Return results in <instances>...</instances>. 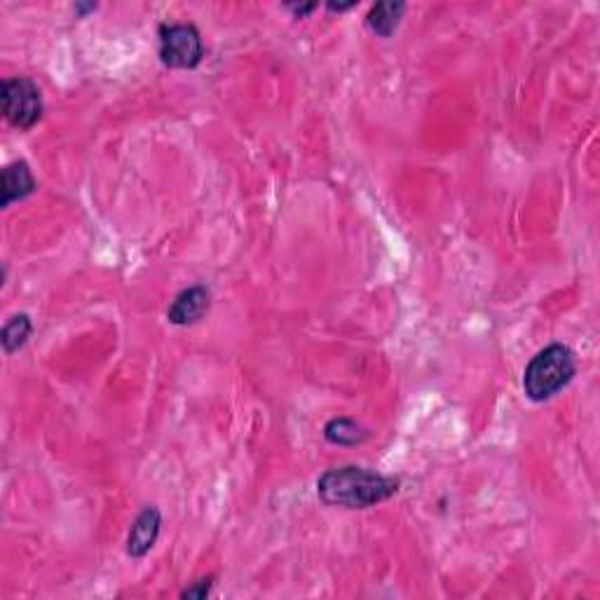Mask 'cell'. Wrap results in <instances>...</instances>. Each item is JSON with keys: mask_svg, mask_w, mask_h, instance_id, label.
Segmentation results:
<instances>
[{"mask_svg": "<svg viewBox=\"0 0 600 600\" xmlns=\"http://www.w3.org/2000/svg\"><path fill=\"white\" fill-rule=\"evenodd\" d=\"M399 479L373 472V469L347 465L329 469L319 476L317 495L326 507L371 509L397 495Z\"/></svg>", "mask_w": 600, "mask_h": 600, "instance_id": "obj_1", "label": "cell"}, {"mask_svg": "<svg viewBox=\"0 0 600 600\" xmlns=\"http://www.w3.org/2000/svg\"><path fill=\"white\" fill-rule=\"evenodd\" d=\"M577 373L575 352L568 345L554 343L530 359L523 373V390L530 401L542 404L572 383Z\"/></svg>", "mask_w": 600, "mask_h": 600, "instance_id": "obj_2", "label": "cell"}, {"mask_svg": "<svg viewBox=\"0 0 600 600\" xmlns=\"http://www.w3.org/2000/svg\"><path fill=\"white\" fill-rule=\"evenodd\" d=\"M0 101H3V115L12 127L33 129L43 120L45 106L40 87L31 78L17 75L5 78L0 85Z\"/></svg>", "mask_w": 600, "mask_h": 600, "instance_id": "obj_3", "label": "cell"}, {"mask_svg": "<svg viewBox=\"0 0 600 600\" xmlns=\"http://www.w3.org/2000/svg\"><path fill=\"white\" fill-rule=\"evenodd\" d=\"M160 61L167 68H197L204 59V43L193 24H162L160 26Z\"/></svg>", "mask_w": 600, "mask_h": 600, "instance_id": "obj_4", "label": "cell"}, {"mask_svg": "<svg viewBox=\"0 0 600 600\" xmlns=\"http://www.w3.org/2000/svg\"><path fill=\"white\" fill-rule=\"evenodd\" d=\"M211 305V291L204 284H195L183 289L179 296L174 298V303L169 305L167 319L176 326H190L197 324L209 312Z\"/></svg>", "mask_w": 600, "mask_h": 600, "instance_id": "obj_5", "label": "cell"}, {"mask_svg": "<svg viewBox=\"0 0 600 600\" xmlns=\"http://www.w3.org/2000/svg\"><path fill=\"white\" fill-rule=\"evenodd\" d=\"M162 530V514L158 507H143L141 514L134 518L132 530L127 537V556L143 558L155 547Z\"/></svg>", "mask_w": 600, "mask_h": 600, "instance_id": "obj_6", "label": "cell"}, {"mask_svg": "<svg viewBox=\"0 0 600 600\" xmlns=\"http://www.w3.org/2000/svg\"><path fill=\"white\" fill-rule=\"evenodd\" d=\"M3 200H0V207L8 209L12 202H22L26 197H31L38 190V181L33 176L29 162L26 160H17L5 165L3 169Z\"/></svg>", "mask_w": 600, "mask_h": 600, "instance_id": "obj_7", "label": "cell"}, {"mask_svg": "<svg viewBox=\"0 0 600 600\" xmlns=\"http://www.w3.org/2000/svg\"><path fill=\"white\" fill-rule=\"evenodd\" d=\"M406 3L401 0H383V3H375L371 12L366 17V26L371 29L375 36L390 38L394 31L399 29L401 19H404Z\"/></svg>", "mask_w": 600, "mask_h": 600, "instance_id": "obj_8", "label": "cell"}, {"mask_svg": "<svg viewBox=\"0 0 600 600\" xmlns=\"http://www.w3.org/2000/svg\"><path fill=\"white\" fill-rule=\"evenodd\" d=\"M324 439L333 443V446H359V443H364L368 439V429L361 427L357 420L345 418V415H340V418H331L326 422L324 427Z\"/></svg>", "mask_w": 600, "mask_h": 600, "instance_id": "obj_9", "label": "cell"}, {"mask_svg": "<svg viewBox=\"0 0 600 600\" xmlns=\"http://www.w3.org/2000/svg\"><path fill=\"white\" fill-rule=\"evenodd\" d=\"M33 333V322L26 312H19V315H12L8 322L3 326V333H0V343H3L5 354H15L17 350L29 343Z\"/></svg>", "mask_w": 600, "mask_h": 600, "instance_id": "obj_10", "label": "cell"}, {"mask_svg": "<svg viewBox=\"0 0 600 600\" xmlns=\"http://www.w3.org/2000/svg\"><path fill=\"white\" fill-rule=\"evenodd\" d=\"M214 589V577L207 579H197L193 586H188V589L181 591V598H195V600H204Z\"/></svg>", "mask_w": 600, "mask_h": 600, "instance_id": "obj_11", "label": "cell"}, {"mask_svg": "<svg viewBox=\"0 0 600 600\" xmlns=\"http://www.w3.org/2000/svg\"><path fill=\"white\" fill-rule=\"evenodd\" d=\"M286 10H291L296 17H308L317 10V5H286Z\"/></svg>", "mask_w": 600, "mask_h": 600, "instance_id": "obj_12", "label": "cell"}, {"mask_svg": "<svg viewBox=\"0 0 600 600\" xmlns=\"http://www.w3.org/2000/svg\"><path fill=\"white\" fill-rule=\"evenodd\" d=\"M326 8H329L331 12H347L350 8H354V3H347V5H336V3H329L326 5Z\"/></svg>", "mask_w": 600, "mask_h": 600, "instance_id": "obj_13", "label": "cell"}]
</instances>
